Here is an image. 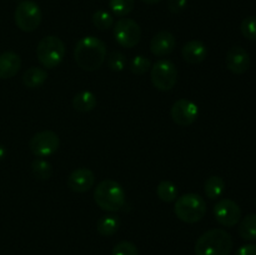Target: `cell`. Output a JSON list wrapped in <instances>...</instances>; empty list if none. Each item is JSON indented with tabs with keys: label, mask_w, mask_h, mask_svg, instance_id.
Instances as JSON below:
<instances>
[{
	"label": "cell",
	"mask_w": 256,
	"mask_h": 255,
	"mask_svg": "<svg viewBox=\"0 0 256 255\" xmlns=\"http://www.w3.org/2000/svg\"><path fill=\"white\" fill-rule=\"evenodd\" d=\"M108 56L106 45L96 36H84L76 42L74 59L78 66L86 72H94L102 68Z\"/></svg>",
	"instance_id": "obj_1"
},
{
	"label": "cell",
	"mask_w": 256,
	"mask_h": 255,
	"mask_svg": "<svg viewBox=\"0 0 256 255\" xmlns=\"http://www.w3.org/2000/svg\"><path fill=\"white\" fill-rule=\"evenodd\" d=\"M194 250L195 255H230L232 238L224 229L208 230L196 240Z\"/></svg>",
	"instance_id": "obj_2"
},
{
	"label": "cell",
	"mask_w": 256,
	"mask_h": 255,
	"mask_svg": "<svg viewBox=\"0 0 256 255\" xmlns=\"http://www.w3.org/2000/svg\"><path fill=\"white\" fill-rule=\"evenodd\" d=\"M94 200L98 206L108 212H115L125 204V192L122 185L112 179L102 180L94 190Z\"/></svg>",
	"instance_id": "obj_3"
},
{
	"label": "cell",
	"mask_w": 256,
	"mask_h": 255,
	"mask_svg": "<svg viewBox=\"0 0 256 255\" xmlns=\"http://www.w3.org/2000/svg\"><path fill=\"white\" fill-rule=\"evenodd\" d=\"M206 202L199 194L189 192L175 200L174 212L178 219L188 224L200 222L206 214Z\"/></svg>",
	"instance_id": "obj_4"
},
{
	"label": "cell",
	"mask_w": 256,
	"mask_h": 255,
	"mask_svg": "<svg viewBox=\"0 0 256 255\" xmlns=\"http://www.w3.org/2000/svg\"><path fill=\"white\" fill-rule=\"evenodd\" d=\"M36 56L44 69H55L65 58V45L58 36L48 35L42 38L36 48Z\"/></svg>",
	"instance_id": "obj_5"
},
{
	"label": "cell",
	"mask_w": 256,
	"mask_h": 255,
	"mask_svg": "<svg viewBox=\"0 0 256 255\" xmlns=\"http://www.w3.org/2000/svg\"><path fill=\"white\" fill-rule=\"evenodd\" d=\"M42 10L32 0H22L18 4L14 12V20L16 26L22 32H32L39 28L42 22Z\"/></svg>",
	"instance_id": "obj_6"
},
{
	"label": "cell",
	"mask_w": 256,
	"mask_h": 255,
	"mask_svg": "<svg viewBox=\"0 0 256 255\" xmlns=\"http://www.w3.org/2000/svg\"><path fill=\"white\" fill-rule=\"evenodd\" d=\"M152 82L158 90L169 92L178 82V70L172 62L162 59L155 62L150 69Z\"/></svg>",
	"instance_id": "obj_7"
},
{
	"label": "cell",
	"mask_w": 256,
	"mask_h": 255,
	"mask_svg": "<svg viewBox=\"0 0 256 255\" xmlns=\"http://www.w3.org/2000/svg\"><path fill=\"white\" fill-rule=\"evenodd\" d=\"M114 38L120 46L132 49L142 39V28L134 19L122 18L114 25Z\"/></svg>",
	"instance_id": "obj_8"
},
{
	"label": "cell",
	"mask_w": 256,
	"mask_h": 255,
	"mask_svg": "<svg viewBox=\"0 0 256 255\" xmlns=\"http://www.w3.org/2000/svg\"><path fill=\"white\" fill-rule=\"evenodd\" d=\"M60 145V139L56 132L52 130H42L36 132L30 139V152L36 158H49L58 152Z\"/></svg>",
	"instance_id": "obj_9"
},
{
	"label": "cell",
	"mask_w": 256,
	"mask_h": 255,
	"mask_svg": "<svg viewBox=\"0 0 256 255\" xmlns=\"http://www.w3.org/2000/svg\"><path fill=\"white\" fill-rule=\"evenodd\" d=\"M214 216L220 225L232 228L242 219V209L232 199H220L214 205Z\"/></svg>",
	"instance_id": "obj_10"
},
{
	"label": "cell",
	"mask_w": 256,
	"mask_h": 255,
	"mask_svg": "<svg viewBox=\"0 0 256 255\" xmlns=\"http://www.w3.org/2000/svg\"><path fill=\"white\" fill-rule=\"evenodd\" d=\"M170 115L175 124L180 126H188L196 120L199 115V108L192 100L179 99L172 104Z\"/></svg>",
	"instance_id": "obj_11"
},
{
	"label": "cell",
	"mask_w": 256,
	"mask_h": 255,
	"mask_svg": "<svg viewBox=\"0 0 256 255\" xmlns=\"http://www.w3.org/2000/svg\"><path fill=\"white\" fill-rule=\"evenodd\" d=\"M95 175L88 168H78L68 176V186L74 192H86L94 186Z\"/></svg>",
	"instance_id": "obj_12"
},
{
	"label": "cell",
	"mask_w": 256,
	"mask_h": 255,
	"mask_svg": "<svg viewBox=\"0 0 256 255\" xmlns=\"http://www.w3.org/2000/svg\"><path fill=\"white\" fill-rule=\"evenodd\" d=\"M226 68L236 75L246 72L250 68L249 52L242 46H232L226 54Z\"/></svg>",
	"instance_id": "obj_13"
},
{
	"label": "cell",
	"mask_w": 256,
	"mask_h": 255,
	"mask_svg": "<svg viewBox=\"0 0 256 255\" xmlns=\"http://www.w3.org/2000/svg\"><path fill=\"white\" fill-rule=\"evenodd\" d=\"M175 48H176V39L172 32H166V30H162L155 34L150 42V52L155 56L159 58L172 54Z\"/></svg>",
	"instance_id": "obj_14"
},
{
	"label": "cell",
	"mask_w": 256,
	"mask_h": 255,
	"mask_svg": "<svg viewBox=\"0 0 256 255\" xmlns=\"http://www.w3.org/2000/svg\"><path fill=\"white\" fill-rule=\"evenodd\" d=\"M182 55L189 64H200L208 56V48L200 40H190L182 46Z\"/></svg>",
	"instance_id": "obj_15"
},
{
	"label": "cell",
	"mask_w": 256,
	"mask_h": 255,
	"mask_svg": "<svg viewBox=\"0 0 256 255\" xmlns=\"http://www.w3.org/2000/svg\"><path fill=\"white\" fill-rule=\"evenodd\" d=\"M22 68V59L14 52L0 54V79H10L15 76Z\"/></svg>",
	"instance_id": "obj_16"
},
{
	"label": "cell",
	"mask_w": 256,
	"mask_h": 255,
	"mask_svg": "<svg viewBox=\"0 0 256 255\" xmlns=\"http://www.w3.org/2000/svg\"><path fill=\"white\" fill-rule=\"evenodd\" d=\"M48 80V72L44 68L32 66L22 75V84L29 89H38Z\"/></svg>",
	"instance_id": "obj_17"
},
{
	"label": "cell",
	"mask_w": 256,
	"mask_h": 255,
	"mask_svg": "<svg viewBox=\"0 0 256 255\" xmlns=\"http://www.w3.org/2000/svg\"><path fill=\"white\" fill-rule=\"evenodd\" d=\"M96 104L98 99L95 94L92 92H88V90L78 92L74 96V99H72V106H74L75 110L80 112H92V110L95 109Z\"/></svg>",
	"instance_id": "obj_18"
},
{
	"label": "cell",
	"mask_w": 256,
	"mask_h": 255,
	"mask_svg": "<svg viewBox=\"0 0 256 255\" xmlns=\"http://www.w3.org/2000/svg\"><path fill=\"white\" fill-rule=\"evenodd\" d=\"M120 220L116 215L108 214L100 218L96 222V232L102 236H112L119 230Z\"/></svg>",
	"instance_id": "obj_19"
},
{
	"label": "cell",
	"mask_w": 256,
	"mask_h": 255,
	"mask_svg": "<svg viewBox=\"0 0 256 255\" xmlns=\"http://www.w3.org/2000/svg\"><path fill=\"white\" fill-rule=\"evenodd\" d=\"M204 192L205 195L209 198L210 200H215L222 195L225 192V182L222 178L212 175V176L208 178L206 182L204 184Z\"/></svg>",
	"instance_id": "obj_20"
},
{
	"label": "cell",
	"mask_w": 256,
	"mask_h": 255,
	"mask_svg": "<svg viewBox=\"0 0 256 255\" xmlns=\"http://www.w3.org/2000/svg\"><path fill=\"white\" fill-rule=\"evenodd\" d=\"M240 238L246 242H254L256 240V214H249L240 222L239 229H238Z\"/></svg>",
	"instance_id": "obj_21"
},
{
	"label": "cell",
	"mask_w": 256,
	"mask_h": 255,
	"mask_svg": "<svg viewBox=\"0 0 256 255\" xmlns=\"http://www.w3.org/2000/svg\"><path fill=\"white\" fill-rule=\"evenodd\" d=\"M156 194L159 199L162 200V202H172L178 199L179 192H178V188L174 182H169V180H162L158 185Z\"/></svg>",
	"instance_id": "obj_22"
},
{
	"label": "cell",
	"mask_w": 256,
	"mask_h": 255,
	"mask_svg": "<svg viewBox=\"0 0 256 255\" xmlns=\"http://www.w3.org/2000/svg\"><path fill=\"white\" fill-rule=\"evenodd\" d=\"M32 172L38 179L48 180L52 175V166L48 160L42 159V158H38V159L32 160Z\"/></svg>",
	"instance_id": "obj_23"
},
{
	"label": "cell",
	"mask_w": 256,
	"mask_h": 255,
	"mask_svg": "<svg viewBox=\"0 0 256 255\" xmlns=\"http://www.w3.org/2000/svg\"><path fill=\"white\" fill-rule=\"evenodd\" d=\"M135 0H109V8L116 16L125 18L134 10Z\"/></svg>",
	"instance_id": "obj_24"
},
{
	"label": "cell",
	"mask_w": 256,
	"mask_h": 255,
	"mask_svg": "<svg viewBox=\"0 0 256 255\" xmlns=\"http://www.w3.org/2000/svg\"><path fill=\"white\" fill-rule=\"evenodd\" d=\"M92 24L99 30H108L114 25V18L106 10H98L92 14Z\"/></svg>",
	"instance_id": "obj_25"
},
{
	"label": "cell",
	"mask_w": 256,
	"mask_h": 255,
	"mask_svg": "<svg viewBox=\"0 0 256 255\" xmlns=\"http://www.w3.org/2000/svg\"><path fill=\"white\" fill-rule=\"evenodd\" d=\"M129 69L134 75H144L145 72L152 69V62L148 58L142 56V55H136L130 60Z\"/></svg>",
	"instance_id": "obj_26"
},
{
	"label": "cell",
	"mask_w": 256,
	"mask_h": 255,
	"mask_svg": "<svg viewBox=\"0 0 256 255\" xmlns=\"http://www.w3.org/2000/svg\"><path fill=\"white\" fill-rule=\"evenodd\" d=\"M108 66L112 72H122L126 66V56L120 52H112L108 55Z\"/></svg>",
	"instance_id": "obj_27"
},
{
	"label": "cell",
	"mask_w": 256,
	"mask_h": 255,
	"mask_svg": "<svg viewBox=\"0 0 256 255\" xmlns=\"http://www.w3.org/2000/svg\"><path fill=\"white\" fill-rule=\"evenodd\" d=\"M244 38L252 42H256V16H248L242 20L240 25Z\"/></svg>",
	"instance_id": "obj_28"
},
{
	"label": "cell",
	"mask_w": 256,
	"mask_h": 255,
	"mask_svg": "<svg viewBox=\"0 0 256 255\" xmlns=\"http://www.w3.org/2000/svg\"><path fill=\"white\" fill-rule=\"evenodd\" d=\"M112 255H139L138 248L132 242H120L112 249Z\"/></svg>",
	"instance_id": "obj_29"
},
{
	"label": "cell",
	"mask_w": 256,
	"mask_h": 255,
	"mask_svg": "<svg viewBox=\"0 0 256 255\" xmlns=\"http://www.w3.org/2000/svg\"><path fill=\"white\" fill-rule=\"evenodd\" d=\"M188 0H168V9L172 14H179L186 8Z\"/></svg>",
	"instance_id": "obj_30"
},
{
	"label": "cell",
	"mask_w": 256,
	"mask_h": 255,
	"mask_svg": "<svg viewBox=\"0 0 256 255\" xmlns=\"http://www.w3.org/2000/svg\"><path fill=\"white\" fill-rule=\"evenodd\" d=\"M235 255H256V244H245L236 250Z\"/></svg>",
	"instance_id": "obj_31"
},
{
	"label": "cell",
	"mask_w": 256,
	"mask_h": 255,
	"mask_svg": "<svg viewBox=\"0 0 256 255\" xmlns=\"http://www.w3.org/2000/svg\"><path fill=\"white\" fill-rule=\"evenodd\" d=\"M5 155H6V150H5V148L2 146V144H0V162H2V160L4 159Z\"/></svg>",
	"instance_id": "obj_32"
},
{
	"label": "cell",
	"mask_w": 256,
	"mask_h": 255,
	"mask_svg": "<svg viewBox=\"0 0 256 255\" xmlns=\"http://www.w3.org/2000/svg\"><path fill=\"white\" fill-rule=\"evenodd\" d=\"M142 2H145V4H149V5H154V4H158V2H160L162 0H142Z\"/></svg>",
	"instance_id": "obj_33"
}]
</instances>
